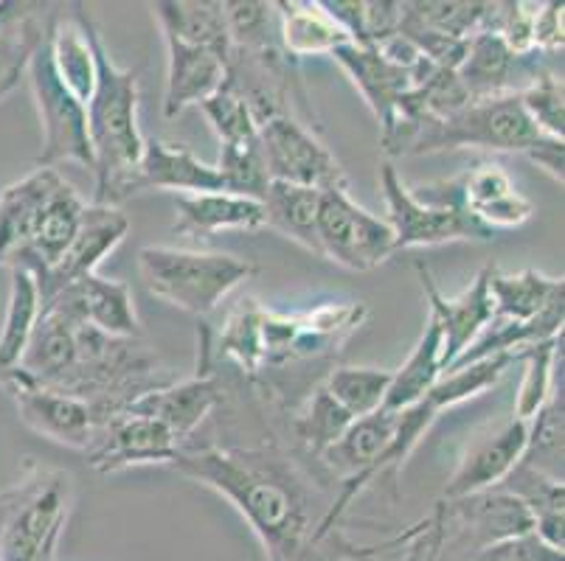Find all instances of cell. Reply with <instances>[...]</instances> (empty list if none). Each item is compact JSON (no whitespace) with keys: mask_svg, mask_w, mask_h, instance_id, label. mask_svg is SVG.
<instances>
[{"mask_svg":"<svg viewBox=\"0 0 565 561\" xmlns=\"http://www.w3.org/2000/svg\"><path fill=\"white\" fill-rule=\"evenodd\" d=\"M529 421L521 419L507 421V424L498 427L495 432H490L484 439H476L467 446L465 455H461L450 481L445 483L441 497L448 503H459L472 497V494L498 488L510 477V472L515 470L518 463L523 461Z\"/></svg>","mask_w":565,"mask_h":561,"instance_id":"15","label":"cell"},{"mask_svg":"<svg viewBox=\"0 0 565 561\" xmlns=\"http://www.w3.org/2000/svg\"><path fill=\"white\" fill-rule=\"evenodd\" d=\"M441 328L434 317H428L423 337L414 346L411 357L399 370H392V388L385 396L383 410H405L430 393L441 377Z\"/></svg>","mask_w":565,"mask_h":561,"instance_id":"32","label":"cell"},{"mask_svg":"<svg viewBox=\"0 0 565 561\" xmlns=\"http://www.w3.org/2000/svg\"><path fill=\"white\" fill-rule=\"evenodd\" d=\"M74 9V20L94 48L96 60L94 93L85 105L96 174L94 203L118 208L132 197V177L147 141L138 127V74L118 68L94 18L85 12V7Z\"/></svg>","mask_w":565,"mask_h":561,"instance_id":"2","label":"cell"},{"mask_svg":"<svg viewBox=\"0 0 565 561\" xmlns=\"http://www.w3.org/2000/svg\"><path fill=\"white\" fill-rule=\"evenodd\" d=\"M537 56L543 54H512L498 34H492V31H476L467 40V54L459 68H456V76L465 85L470 99L507 96V93H518L515 79H526L523 85H529L534 76L541 74V65H534Z\"/></svg>","mask_w":565,"mask_h":561,"instance_id":"17","label":"cell"},{"mask_svg":"<svg viewBox=\"0 0 565 561\" xmlns=\"http://www.w3.org/2000/svg\"><path fill=\"white\" fill-rule=\"evenodd\" d=\"M45 303L63 306L76 321L113 339H136L143 334L136 306H132L130 287L125 281L102 278L99 272L79 278Z\"/></svg>","mask_w":565,"mask_h":561,"instance_id":"16","label":"cell"},{"mask_svg":"<svg viewBox=\"0 0 565 561\" xmlns=\"http://www.w3.org/2000/svg\"><path fill=\"white\" fill-rule=\"evenodd\" d=\"M265 228V208L259 199L239 197L228 192L183 194L178 197V223L174 234L214 236L225 230Z\"/></svg>","mask_w":565,"mask_h":561,"instance_id":"24","label":"cell"},{"mask_svg":"<svg viewBox=\"0 0 565 561\" xmlns=\"http://www.w3.org/2000/svg\"><path fill=\"white\" fill-rule=\"evenodd\" d=\"M150 9L163 37H174L186 45L214 51V54L231 62V37L223 3L167 0V3H152Z\"/></svg>","mask_w":565,"mask_h":561,"instance_id":"26","label":"cell"},{"mask_svg":"<svg viewBox=\"0 0 565 561\" xmlns=\"http://www.w3.org/2000/svg\"><path fill=\"white\" fill-rule=\"evenodd\" d=\"M445 149H490V152H521L552 180L563 183L565 143L546 138L523 112L518 93L472 99L454 116L425 121L416 130L405 154L445 152Z\"/></svg>","mask_w":565,"mask_h":561,"instance_id":"3","label":"cell"},{"mask_svg":"<svg viewBox=\"0 0 565 561\" xmlns=\"http://www.w3.org/2000/svg\"><path fill=\"white\" fill-rule=\"evenodd\" d=\"M141 192H181L212 194L225 192L217 166H209L186 147V143L143 141L141 161L132 177V194Z\"/></svg>","mask_w":565,"mask_h":561,"instance_id":"18","label":"cell"},{"mask_svg":"<svg viewBox=\"0 0 565 561\" xmlns=\"http://www.w3.org/2000/svg\"><path fill=\"white\" fill-rule=\"evenodd\" d=\"M330 56L347 71L349 79L354 82V87L366 99V105L372 107L383 138L388 136L394 130V123H397L399 101L414 87V74L392 65L377 48H361V45L352 43L341 45Z\"/></svg>","mask_w":565,"mask_h":561,"instance_id":"19","label":"cell"},{"mask_svg":"<svg viewBox=\"0 0 565 561\" xmlns=\"http://www.w3.org/2000/svg\"><path fill=\"white\" fill-rule=\"evenodd\" d=\"M512 363H515V354H498V357H487L479 359V363L450 368L441 374L439 382L430 388L428 396L434 399L439 413H445L450 408H459V404L476 399L484 390L495 388Z\"/></svg>","mask_w":565,"mask_h":561,"instance_id":"34","label":"cell"},{"mask_svg":"<svg viewBox=\"0 0 565 561\" xmlns=\"http://www.w3.org/2000/svg\"><path fill=\"white\" fill-rule=\"evenodd\" d=\"M63 180L56 169L38 166L0 192V265L14 267V261L29 250L40 214Z\"/></svg>","mask_w":565,"mask_h":561,"instance_id":"20","label":"cell"},{"mask_svg":"<svg viewBox=\"0 0 565 561\" xmlns=\"http://www.w3.org/2000/svg\"><path fill=\"white\" fill-rule=\"evenodd\" d=\"M521 463L563 477V390H554L552 399L529 421V441Z\"/></svg>","mask_w":565,"mask_h":561,"instance_id":"38","label":"cell"},{"mask_svg":"<svg viewBox=\"0 0 565 561\" xmlns=\"http://www.w3.org/2000/svg\"><path fill=\"white\" fill-rule=\"evenodd\" d=\"M262 317L265 309L256 301H243L223 323L217 337L220 357H231L243 365L248 374H259L265 368V343H262Z\"/></svg>","mask_w":565,"mask_h":561,"instance_id":"37","label":"cell"},{"mask_svg":"<svg viewBox=\"0 0 565 561\" xmlns=\"http://www.w3.org/2000/svg\"><path fill=\"white\" fill-rule=\"evenodd\" d=\"M327 393L347 410L352 419H363L383 410L392 388V370L383 368H338L327 377Z\"/></svg>","mask_w":565,"mask_h":561,"instance_id":"36","label":"cell"},{"mask_svg":"<svg viewBox=\"0 0 565 561\" xmlns=\"http://www.w3.org/2000/svg\"><path fill=\"white\" fill-rule=\"evenodd\" d=\"M68 503L71 481L65 475L25 486L0 531V561H54Z\"/></svg>","mask_w":565,"mask_h":561,"instance_id":"10","label":"cell"},{"mask_svg":"<svg viewBox=\"0 0 565 561\" xmlns=\"http://www.w3.org/2000/svg\"><path fill=\"white\" fill-rule=\"evenodd\" d=\"M352 421V416L327 393V388H318L310 396V404H307L305 416L299 419V439L312 452L323 455L330 446H335L341 441V435L349 430Z\"/></svg>","mask_w":565,"mask_h":561,"instance_id":"42","label":"cell"},{"mask_svg":"<svg viewBox=\"0 0 565 561\" xmlns=\"http://www.w3.org/2000/svg\"><path fill=\"white\" fill-rule=\"evenodd\" d=\"M318 256L352 272H369L397 253L394 230L349 197L347 188L321 192L318 203Z\"/></svg>","mask_w":565,"mask_h":561,"instance_id":"6","label":"cell"},{"mask_svg":"<svg viewBox=\"0 0 565 561\" xmlns=\"http://www.w3.org/2000/svg\"><path fill=\"white\" fill-rule=\"evenodd\" d=\"M163 43H167L163 116L174 118L189 107H198L205 99H212L228 79V60L174 37H163Z\"/></svg>","mask_w":565,"mask_h":561,"instance_id":"21","label":"cell"},{"mask_svg":"<svg viewBox=\"0 0 565 561\" xmlns=\"http://www.w3.org/2000/svg\"><path fill=\"white\" fill-rule=\"evenodd\" d=\"M138 272L150 295L203 317L243 287L256 267L231 253L147 245L138 250Z\"/></svg>","mask_w":565,"mask_h":561,"instance_id":"4","label":"cell"},{"mask_svg":"<svg viewBox=\"0 0 565 561\" xmlns=\"http://www.w3.org/2000/svg\"><path fill=\"white\" fill-rule=\"evenodd\" d=\"M559 292H565L563 278L543 276L537 270L498 272L495 267H490V298L495 315L492 321H532Z\"/></svg>","mask_w":565,"mask_h":561,"instance_id":"29","label":"cell"},{"mask_svg":"<svg viewBox=\"0 0 565 561\" xmlns=\"http://www.w3.org/2000/svg\"><path fill=\"white\" fill-rule=\"evenodd\" d=\"M265 208V228L279 230L290 241L301 245L305 250L318 256V203H321V192L318 188H307V185H290L270 180L267 183L265 197L259 199Z\"/></svg>","mask_w":565,"mask_h":561,"instance_id":"30","label":"cell"},{"mask_svg":"<svg viewBox=\"0 0 565 561\" xmlns=\"http://www.w3.org/2000/svg\"><path fill=\"white\" fill-rule=\"evenodd\" d=\"M198 107L205 116V121H209V127L217 132L220 143H239L259 136V127H256L248 101L236 93V87L228 79H225V85L214 93L212 99H205Z\"/></svg>","mask_w":565,"mask_h":561,"instance_id":"41","label":"cell"},{"mask_svg":"<svg viewBox=\"0 0 565 561\" xmlns=\"http://www.w3.org/2000/svg\"><path fill=\"white\" fill-rule=\"evenodd\" d=\"M416 272H419L425 301H428V317H434L441 328V343H445L441 346V374H445L495 317L490 298V267H484L472 278V284L456 298H448L439 290L436 278L425 265H416Z\"/></svg>","mask_w":565,"mask_h":561,"instance_id":"13","label":"cell"},{"mask_svg":"<svg viewBox=\"0 0 565 561\" xmlns=\"http://www.w3.org/2000/svg\"><path fill=\"white\" fill-rule=\"evenodd\" d=\"M259 147L270 180L307 185L318 192H332V188L349 192V177L335 161V154L290 112H279L259 123Z\"/></svg>","mask_w":565,"mask_h":561,"instance_id":"8","label":"cell"},{"mask_svg":"<svg viewBox=\"0 0 565 561\" xmlns=\"http://www.w3.org/2000/svg\"><path fill=\"white\" fill-rule=\"evenodd\" d=\"M127 230H130V219H127L121 208L96 203L85 205L79 230H76L74 241L68 245L63 259L38 278L43 303L60 290L74 284V281H79V278L94 276L102 261H105V256H110L125 241Z\"/></svg>","mask_w":565,"mask_h":561,"instance_id":"14","label":"cell"},{"mask_svg":"<svg viewBox=\"0 0 565 561\" xmlns=\"http://www.w3.org/2000/svg\"><path fill=\"white\" fill-rule=\"evenodd\" d=\"M534 51L543 56L563 54V3H541V12L534 18Z\"/></svg>","mask_w":565,"mask_h":561,"instance_id":"44","label":"cell"},{"mask_svg":"<svg viewBox=\"0 0 565 561\" xmlns=\"http://www.w3.org/2000/svg\"><path fill=\"white\" fill-rule=\"evenodd\" d=\"M51 29H54V14L25 62V76H29L40 130H43L38 166L56 169L60 163H79V166L94 169V152L87 138V110L56 71L54 54H51Z\"/></svg>","mask_w":565,"mask_h":561,"instance_id":"5","label":"cell"},{"mask_svg":"<svg viewBox=\"0 0 565 561\" xmlns=\"http://www.w3.org/2000/svg\"><path fill=\"white\" fill-rule=\"evenodd\" d=\"M411 194L423 205H434V208L467 211L492 234L521 228L534 214L532 199L518 192L510 174L503 172L498 163H479L459 177L414 185Z\"/></svg>","mask_w":565,"mask_h":561,"instance_id":"7","label":"cell"},{"mask_svg":"<svg viewBox=\"0 0 565 561\" xmlns=\"http://www.w3.org/2000/svg\"><path fill=\"white\" fill-rule=\"evenodd\" d=\"M498 488L510 492L512 497H518V500L526 506V511L532 514L534 537L541 539L543 544H548L552 550H557V553H563L565 548L563 477H552L541 470H532V466H526V463H518L515 470L510 472V477H507Z\"/></svg>","mask_w":565,"mask_h":561,"instance_id":"25","label":"cell"},{"mask_svg":"<svg viewBox=\"0 0 565 561\" xmlns=\"http://www.w3.org/2000/svg\"><path fill=\"white\" fill-rule=\"evenodd\" d=\"M454 506H459L461 519H465V525L479 542V550L526 537L534 528L532 514L526 511V506L518 497H512L510 492H503V488L472 494V497L454 503Z\"/></svg>","mask_w":565,"mask_h":561,"instance_id":"27","label":"cell"},{"mask_svg":"<svg viewBox=\"0 0 565 561\" xmlns=\"http://www.w3.org/2000/svg\"><path fill=\"white\" fill-rule=\"evenodd\" d=\"M220 399H223V393H220L217 379L209 377V374H198V377L186 379V382L143 390L125 410L161 421L163 427L172 430L174 439L183 444L203 424L205 416L217 408Z\"/></svg>","mask_w":565,"mask_h":561,"instance_id":"22","label":"cell"},{"mask_svg":"<svg viewBox=\"0 0 565 561\" xmlns=\"http://www.w3.org/2000/svg\"><path fill=\"white\" fill-rule=\"evenodd\" d=\"M472 561H563V553L543 544L534 533H526V537L498 542L479 550V555Z\"/></svg>","mask_w":565,"mask_h":561,"instance_id":"43","label":"cell"},{"mask_svg":"<svg viewBox=\"0 0 565 561\" xmlns=\"http://www.w3.org/2000/svg\"><path fill=\"white\" fill-rule=\"evenodd\" d=\"M43 298H40L38 278L29 270L12 267L9 270V301L0 326V374L18 368L34 326H38Z\"/></svg>","mask_w":565,"mask_h":561,"instance_id":"31","label":"cell"},{"mask_svg":"<svg viewBox=\"0 0 565 561\" xmlns=\"http://www.w3.org/2000/svg\"><path fill=\"white\" fill-rule=\"evenodd\" d=\"M85 205L87 203L79 197V192H76L68 180H63V183L56 185V192L51 194L49 205H45L43 214H40L32 245H29V250L14 261V267L29 270L34 278L49 272L56 261L63 259V253L68 250L71 241H74L82 223V214H85ZM9 270H12V267H9Z\"/></svg>","mask_w":565,"mask_h":561,"instance_id":"23","label":"cell"},{"mask_svg":"<svg viewBox=\"0 0 565 561\" xmlns=\"http://www.w3.org/2000/svg\"><path fill=\"white\" fill-rule=\"evenodd\" d=\"M51 54H54V65L63 76L65 85L71 87L76 99L87 105L90 93H94L96 82V60L94 48L82 34L79 23H63L54 18V29H51Z\"/></svg>","mask_w":565,"mask_h":561,"instance_id":"35","label":"cell"},{"mask_svg":"<svg viewBox=\"0 0 565 561\" xmlns=\"http://www.w3.org/2000/svg\"><path fill=\"white\" fill-rule=\"evenodd\" d=\"M380 188H383L385 211H388L385 223L394 230L397 253L399 250H414V247L450 245V241L495 239V234L467 211L434 208V205H423L419 199H414L411 185L399 177L392 161L380 166Z\"/></svg>","mask_w":565,"mask_h":561,"instance_id":"9","label":"cell"},{"mask_svg":"<svg viewBox=\"0 0 565 561\" xmlns=\"http://www.w3.org/2000/svg\"><path fill=\"white\" fill-rule=\"evenodd\" d=\"M172 466L223 494L265 544L270 561H307L316 548V528L301 486L287 477L279 463L265 461L262 452L181 450Z\"/></svg>","mask_w":565,"mask_h":561,"instance_id":"1","label":"cell"},{"mask_svg":"<svg viewBox=\"0 0 565 561\" xmlns=\"http://www.w3.org/2000/svg\"><path fill=\"white\" fill-rule=\"evenodd\" d=\"M7 385L12 390L20 421L29 430L54 441V444L71 446V450L87 452V446L94 444L96 419L94 410H90V401L34 382L25 374H20L18 368L7 370Z\"/></svg>","mask_w":565,"mask_h":561,"instance_id":"11","label":"cell"},{"mask_svg":"<svg viewBox=\"0 0 565 561\" xmlns=\"http://www.w3.org/2000/svg\"><path fill=\"white\" fill-rule=\"evenodd\" d=\"M181 450V441L161 421L118 410L96 424L94 444L87 446V463L96 472H121L143 463H172Z\"/></svg>","mask_w":565,"mask_h":561,"instance_id":"12","label":"cell"},{"mask_svg":"<svg viewBox=\"0 0 565 561\" xmlns=\"http://www.w3.org/2000/svg\"><path fill=\"white\" fill-rule=\"evenodd\" d=\"M559 348H563V337L529 343V346L515 352V363H523V379L515 399V419L532 421L537 410L554 396V370H557V359H563Z\"/></svg>","mask_w":565,"mask_h":561,"instance_id":"33","label":"cell"},{"mask_svg":"<svg viewBox=\"0 0 565 561\" xmlns=\"http://www.w3.org/2000/svg\"><path fill=\"white\" fill-rule=\"evenodd\" d=\"M276 20H279L281 51L292 60L312 54H332L335 48L349 43L347 31L323 12L321 3H274Z\"/></svg>","mask_w":565,"mask_h":561,"instance_id":"28","label":"cell"},{"mask_svg":"<svg viewBox=\"0 0 565 561\" xmlns=\"http://www.w3.org/2000/svg\"><path fill=\"white\" fill-rule=\"evenodd\" d=\"M523 112L529 116V121L537 127L546 138H565V90H563V76H557L554 71L543 68L541 74L534 76L521 93Z\"/></svg>","mask_w":565,"mask_h":561,"instance_id":"40","label":"cell"},{"mask_svg":"<svg viewBox=\"0 0 565 561\" xmlns=\"http://www.w3.org/2000/svg\"><path fill=\"white\" fill-rule=\"evenodd\" d=\"M217 172L228 194L250 199L265 197L270 177H267L265 158H262L259 136L239 143H220Z\"/></svg>","mask_w":565,"mask_h":561,"instance_id":"39","label":"cell"}]
</instances>
